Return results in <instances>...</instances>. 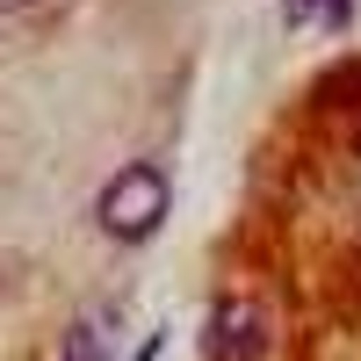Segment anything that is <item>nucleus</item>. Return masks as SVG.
<instances>
[{
	"label": "nucleus",
	"instance_id": "f257e3e1",
	"mask_svg": "<svg viewBox=\"0 0 361 361\" xmlns=\"http://www.w3.org/2000/svg\"><path fill=\"white\" fill-rule=\"evenodd\" d=\"M166 202H173V188H166L159 166H123V173L102 188L94 217H102L109 238H152V231L166 224Z\"/></svg>",
	"mask_w": 361,
	"mask_h": 361
},
{
	"label": "nucleus",
	"instance_id": "f03ea898",
	"mask_svg": "<svg viewBox=\"0 0 361 361\" xmlns=\"http://www.w3.org/2000/svg\"><path fill=\"white\" fill-rule=\"evenodd\" d=\"M260 354H267L260 296H217V311H209V361H260Z\"/></svg>",
	"mask_w": 361,
	"mask_h": 361
},
{
	"label": "nucleus",
	"instance_id": "7ed1b4c3",
	"mask_svg": "<svg viewBox=\"0 0 361 361\" xmlns=\"http://www.w3.org/2000/svg\"><path fill=\"white\" fill-rule=\"evenodd\" d=\"M282 8H289V22H296V29H311V22L340 29V22L354 15V0H282Z\"/></svg>",
	"mask_w": 361,
	"mask_h": 361
},
{
	"label": "nucleus",
	"instance_id": "20e7f679",
	"mask_svg": "<svg viewBox=\"0 0 361 361\" xmlns=\"http://www.w3.org/2000/svg\"><path fill=\"white\" fill-rule=\"evenodd\" d=\"M29 8H37V0H0V15H29Z\"/></svg>",
	"mask_w": 361,
	"mask_h": 361
}]
</instances>
